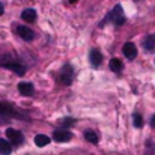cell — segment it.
Listing matches in <instances>:
<instances>
[{"instance_id": "1", "label": "cell", "mask_w": 155, "mask_h": 155, "mask_svg": "<svg viewBox=\"0 0 155 155\" xmlns=\"http://www.w3.org/2000/svg\"><path fill=\"white\" fill-rule=\"evenodd\" d=\"M0 66H3L6 69H11L18 75H24V72H26V68L20 62H17L11 54H2L0 56Z\"/></svg>"}, {"instance_id": "2", "label": "cell", "mask_w": 155, "mask_h": 155, "mask_svg": "<svg viewBox=\"0 0 155 155\" xmlns=\"http://www.w3.org/2000/svg\"><path fill=\"white\" fill-rule=\"evenodd\" d=\"M72 75H74V69H72V66H71L69 63H66V65H63L62 69L59 71L57 78H59V81H60L62 84L68 86V84H71V81H72Z\"/></svg>"}, {"instance_id": "3", "label": "cell", "mask_w": 155, "mask_h": 155, "mask_svg": "<svg viewBox=\"0 0 155 155\" xmlns=\"http://www.w3.org/2000/svg\"><path fill=\"white\" fill-rule=\"evenodd\" d=\"M107 21H111L114 26H122L125 23V15H124V11H122V6L117 5L113 8V11L108 14V18Z\"/></svg>"}, {"instance_id": "4", "label": "cell", "mask_w": 155, "mask_h": 155, "mask_svg": "<svg viewBox=\"0 0 155 155\" xmlns=\"http://www.w3.org/2000/svg\"><path fill=\"white\" fill-rule=\"evenodd\" d=\"M53 139L57 143H65V142H69L72 139V134L66 130H57V131L53 133Z\"/></svg>"}, {"instance_id": "5", "label": "cell", "mask_w": 155, "mask_h": 155, "mask_svg": "<svg viewBox=\"0 0 155 155\" xmlns=\"http://www.w3.org/2000/svg\"><path fill=\"white\" fill-rule=\"evenodd\" d=\"M6 136L9 139V143H12V145H20L23 142V134L20 131L14 130V128H8L6 130Z\"/></svg>"}, {"instance_id": "6", "label": "cell", "mask_w": 155, "mask_h": 155, "mask_svg": "<svg viewBox=\"0 0 155 155\" xmlns=\"http://www.w3.org/2000/svg\"><path fill=\"white\" fill-rule=\"evenodd\" d=\"M122 51H124V54H125V57L130 59V60L136 59V56H137V48H136V45H134L133 42H125Z\"/></svg>"}, {"instance_id": "7", "label": "cell", "mask_w": 155, "mask_h": 155, "mask_svg": "<svg viewBox=\"0 0 155 155\" xmlns=\"http://www.w3.org/2000/svg\"><path fill=\"white\" fill-rule=\"evenodd\" d=\"M17 32L21 36V39H24V41H33V38H35L33 30L29 29V27H26V26H18L17 27Z\"/></svg>"}, {"instance_id": "8", "label": "cell", "mask_w": 155, "mask_h": 155, "mask_svg": "<svg viewBox=\"0 0 155 155\" xmlns=\"http://www.w3.org/2000/svg\"><path fill=\"white\" fill-rule=\"evenodd\" d=\"M33 84H30V83H27V81H21L20 84H18V92L21 94V95H24V97H30V95H33Z\"/></svg>"}, {"instance_id": "9", "label": "cell", "mask_w": 155, "mask_h": 155, "mask_svg": "<svg viewBox=\"0 0 155 155\" xmlns=\"http://www.w3.org/2000/svg\"><path fill=\"white\" fill-rule=\"evenodd\" d=\"M89 59H91V63H92V66H94V68H98V66H100V63L103 62V54L100 53V50L94 48V50H91Z\"/></svg>"}, {"instance_id": "10", "label": "cell", "mask_w": 155, "mask_h": 155, "mask_svg": "<svg viewBox=\"0 0 155 155\" xmlns=\"http://www.w3.org/2000/svg\"><path fill=\"white\" fill-rule=\"evenodd\" d=\"M21 18L27 23H33L36 20V11L35 9H24L21 14Z\"/></svg>"}, {"instance_id": "11", "label": "cell", "mask_w": 155, "mask_h": 155, "mask_svg": "<svg viewBox=\"0 0 155 155\" xmlns=\"http://www.w3.org/2000/svg\"><path fill=\"white\" fill-rule=\"evenodd\" d=\"M110 69H111L113 72H120V71L124 69V63H122V60L117 59V57H113V59L110 60Z\"/></svg>"}, {"instance_id": "12", "label": "cell", "mask_w": 155, "mask_h": 155, "mask_svg": "<svg viewBox=\"0 0 155 155\" xmlns=\"http://www.w3.org/2000/svg\"><path fill=\"white\" fill-rule=\"evenodd\" d=\"M143 48H145L148 53L154 51V48H155V35L148 36V38L143 41Z\"/></svg>"}, {"instance_id": "13", "label": "cell", "mask_w": 155, "mask_h": 155, "mask_svg": "<svg viewBox=\"0 0 155 155\" xmlns=\"http://www.w3.org/2000/svg\"><path fill=\"white\" fill-rule=\"evenodd\" d=\"M12 152V146L8 140L5 139H0V154L2 155H9Z\"/></svg>"}, {"instance_id": "14", "label": "cell", "mask_w": 155, "mask_h": 155, "mask_svg": "<svg viewBox=\"0 0 155 155\" xmlns=\"http://www.w3.org/2000/svg\"><path fill=\"white\" fill-rule=\"evenodd\" d=\"M48 143H50V137L45 136V134H38V136L35 137V145L39 146V148H42V146H45V145H48Z\"/></svg>"}, {"instance_id": "15", "label": "cell", "mask_w": 155, "mask_h": 155, "mask_svg": "<svg viewBox=\"0 0 155 155\" xmlns=\"http://www.w3.org/2000/svg\"><path fill=\"white\" fill-rule=\"evenodd\" d=\"M0 114H3V116H17V113L12 110V107L5 103H0Z\"/></svg>"}, {"instance_id": "16", "label": "cell", "mask_w": 155, "mask_h": 155, "mask_svg": "<svg viewBox=\"0 0 155 155\" xmlns=\"http://www.w3.org/2000/svg\"><path fill=\"white\" fill-rule=\"evenodd\" d=\"M84 139L89 142V143H98V136H97V133L95 131H86L84 133Z\"/></svg>"}, {"instance_id": "17", "label": "cell", "mask_w": 155, "mask_h": 155, "mask_svg": "<svg viewBox=\"0 0 155 155\" xmlns=\"http://www.w3.org/2000/svg\"><path fill=\"white\" fill-rule=\"evenodd\" d=\"M133 122H134V127H137V128H142L143 127V119H142V116L139 113H134L133 114Z\"/></svg>"}, {"instance_id": "18", "label": "cell", "mask_w": 155, "mask_h": 155, "mask_svg": "<svg viewBox=\"0 0 155 155\" xmlns=\"http://www.w3.org/2000/svg\"><path fill=\"white\" fill-rule=\"evenodd\" d=\"M3 12H5V8H3V5L0 3V15H3Z\"/></svg>"}, {"instance_id": "19", "label": "cell", "mask_w": 155, "mask_h": 155, "mask_svg": "<svg viewBox=\"0 0 155 155\" xmlns=\"http://www.w3.org/2000/svg\"><path fill=\"white\" fill-rule=\"evenodd\" d=\"M151 124H152V127L155 128V114L152 116V119H151Z\"/></svg>"}, {"instance_id": "20", "label": "cell", "mask_w": 155, "mask_h": 155, "mask_svg": "<svg viewBox=\"0 0 155 155\" xmlns=\"http://www.w3.org/2000/svg\"><path fill=\"white\" fill-rule=\"evenodd\" d=\"M75 2H78V0H69V3H75Z\"/></svg>"}]
</instances>
